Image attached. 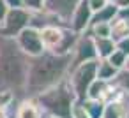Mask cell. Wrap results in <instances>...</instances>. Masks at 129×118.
Segmentation results:
<instances>
[{"label": "cell", "mask_w": 129, "mask_h": 118, "mask_svg": "<svg viewBox=\"0 0 129 118\" xmlns=\"http://www.w3.org/2000/svg\"><path fill=\"white\" fill-rule=\"evenodd\" d=\"M81 0H44V11H48L50 14L57 16L64 25L69 23V18L73 14V11L76 9V6Z\"/></svg>", "instance_id": "30bf717a"}, {"label": "cell", "mask_w": 129, "mask_h": 118, "mask_svg": "<svg viewBox=\"0 0 129 118\" xmlns=\"http://www.w3.org/2000/svg\"><path fill=\"white\" fill-rule=\"evenodd\" d=\"M30 56L11 37L0 35V92H9L16 100L25 99V85Z\"/></svg>", "instance_id": "7a4b0ae2"}, {"label": "cell", "mask_w": 129, "mask_h": 118, "mask_svg": "<svg viewBox=\"0 0 129 118\" xmlns=\"http://www.w3.org/2000/svg\"><path fill=\"white\" fill-rule=\"evenodd\" d=\"M125 111H127L125 99H124V97H120V99H113V100L104 102L103 118H124Z\"/></svg>", "instance_id": "7c38bea8"}, {"label": "cell", "mask_w": 129, "mask_h": 118, "mask_svg": "<svg viewBox=\"0 0 129 118\" xmlns=\"http://www.w3.org/2000/svg\"><path fill=\"white\" fill-rule=\"evenodd\" d=\"M14 118H43V113L34 99H23L16 104Z\"/></svg>", "instance_id": "8fae6325"}, {"label": "cell", "mask_w": 129, "mask_h": 118, "mask_svg": "<svg viewBox=\"0 0 129 118\" xmlns=\"http://www.w3.org/2000/svg\"><path fill=\"white\" fill-rule=\"evenodd\" d=\"M111 83L118 88V92H120L122 97L125 99V102H127V109H129V69H122V71H118Z\"/></svg>", "instance_id": "9a60e30c"}, {"label": "cell", "mask_w": 129, "mask_h": 118, "mask_svg": "<svg viewBox=\"0 0 129 118\" xmlns=\"http://www.w3.org/2000/svg\"><path fill=\"white\" fill-rule=\"evenodd\" d=\"M115 48H117L118 51H122L125 56H129V37H125V39L115 42Z\"/></svg>", "instance_id": "cb8c5ba5"}, {"label": "cell", "mask_w": 129, "mask_h": 118, "mask_svg": "<svg viewBox=\"0 0 129 118\" xmlns=\"http://www.w3.org/2000/svg\"><path fill=\"white\" fill-rule=\"evenodd\" d=\"M127 111H129V109H127Z\"/></svg>", "instance_id": "d6a6232c"}, {"label": "cell", "mask_w": 129, "mask_h": 118, "mask_svg": "<svg viewBox=\"0 0 129 118\" xmlns=\"http://www.w3.org/2000/svg\"><path fill=\"white\" fill-rule=\"evenodd\" d=\"M34 100L39 106L43 116L50 118H71V109L76 102L74 93L66 79L53 88L39 93L37 97H34Z\"/></svg>", "instance_id": "3957f363"}, {"label": "cell", "mask_w": 129, "mask_h": 118, "mask_svg": "<svg viewBox=\"0 0 129 118\" xmlns=\"http://www.w3.org/2000/svg\"><path fill=\"white\" fill-rule=\"evenodd\" d=\"M94 39H101V37H110V23H94L88 27L87 30Z\"/></svg>", "instance_id": "d6986e66"}, {"label": "cell", "mask_w": 129, "mask_h": 118, "mask_svg": "<svg viewBox=\"0 0 129 118\" xmlns=\"http://www.w3.org/2000/svg\"><path fill=\"white\" fill-rule=\"evenodd\" d=\"M124 118H129V111H125V114H124Z\"/></svg>", "instance_id": "f546056e"}, {"label": "cell", "mask_w": 129, "mask_h": 118, "mask_svg": "<svg viewBox=\"0 0 129 118\" xmlns=\"http://www.w3.org/2000/svg\"><path fill=\"white\" fill-rule=\"evenodd\" d=\"M106 2H111V4H113V2H115V0H106Z\"/></svg>", "instance_id": "4dcf8cb0"}, {"label": "cell", "mask_w": 129, "mask_h": 118, "mask_svg": "<svg viewBox=\"0 0 129 118\" xmlns=\"http://www.w3.org/2000/svg\"><path fill=\"white\" fill-rule=\"evenodd\" d=\"M90 20H92V11H90V7L87 6V0H81V2L76 6V9L73 11L67 27H69L74 34L80 35V34H83V32L88 30Z\"/></svg>", "instance_id": "9c48e42d"}, {"label": "cell", "mask_w": 129, "mask_h": 118, "mask_svg": "<svg viewBox=\"0 0 129 118\" xmlns=\"http://www.w3.org/2000/svg\"><path fill=\"white\" fill-rule=\"evenodd\" d=\"M95 65H97V60L85 62V64H80L76 67L69 69L66 81H67L69 88L73 90L76 102H81L87 99V90L92 85V81L95 79Z\"/></svg>", "instance_id": "5b68a950"}, {"label": "cell", "mask_w": 129, "mask_h": 118, "mask_svg": "<svg viewBox=\"0 0 129 118\" xmlns=\"http://www.w3.org/2000/svg\"><path fill=\"white\" fill-rule=\"evenodd\" d=\"M71 65L69 69L85 64V62H95L97 60V53H95V46H94V37L88 32H83L76 37V42L71 49Z\"/></svg>", "instance_id": "8992f818"}, {"label": "cell", "mask_w": 129, "mask_h": 118, "mask_svg": "<svg viewBox=\"0 0 129 118\" xmlns=\"http://www.w3.org/2000/svg\"><path fill=\"white\" fill-rule=\"evenodd\" d=\"M106 4H108L106 0H87V6L90 7L92 14H94V13H97L99 9H103V7H104Z\"/></svg>", "instance_id": "603a6c76"}, {"label": "cell", "mask_w": 129, "mask_h": 118, "mask_svg": "<svg viewBox=\"0 0 129 118\" xmlns=\"http://www.w3.org/2000/svg\"><path fill=\"white\" fill-rule=\"evenodd\" d=\"M7 11H9V7L4 4V0H0V25H2V21H4V18H6Z\"/></svg>", "instance_id": "484cf974"}, {"label": "cell", "mask_w": 129, "mask_h": 118, "mask_svg": "<svg viewBox=\"0 0 129 118\" xmlns=\"http://www.w3.org/2000/svg\"><path fill=\"white\" fill-rule=\"evenodd\" d=\"M14 41H16L18 48H20L27 56H30V58L39 56V55L44 51V48H43V44H41V39H39V30H36V28H32V27L23 28V30L14 37Z\"/></svg>", "instance_id": "ba28073f"}, {"label": "cell", "mask_w": 129, "mask_h": 118, "mask_svg": "<svg viewBox=\"0 0 129 118\" xmlns=\"http://www.w3.org/2000/svg\"><path fill=\"white\" fill-rule=\"evenodd\" d=\"M106 60H108V62H110L115 69H117V71H122V69L125 67V60H127V56H125L122 51H118V49L115 48V51H113V53H111Z\"/></svg>", "instance_id": "ffe728a7"}, {"label": "cell", "mask_w": 129, "mask_h": 118, "mask_svg": "<svg viewBox=\"0 0 129 118\" xmlns=\"http://www.w3.org/2000/svg\"><path fill=\"white\" fill-rule=\"evenodd\" d=\"M117 11H118L117 6L111 4V2H108L103 9H99L97 13L92 14L90 25H94V23H111V21L117 18Z\"/></svg>", "instance_id": "5bb4252c"}, {"label": "cell", "mask_w": 129, "mask_h": 118, "mask_svg": "<svg viewBox=\"0 0 129 118\" xmlns=\"http://www.w3.org/2000/svg\"><path fill=\"white\" fill-rule=\"evenodd\" d=\"M28 21H30V11H27L23 7L9 9L2 25H0V35L14 39L23 28L28 27Z\"/></svg>", "instance_id": "52a82bcc"}, {"label": "cell", "mask_w": 129, "mask_h": 118, "mask_svg": "<svg viewBox=\"0 0 129 118\" xmlns=\"http://www.w3.org/2000/svg\"><path fill=\"white\" fill-rule=\"evenodd\" d=\"M124 69H129V56H127V60H125V67Z\"/></svg>", "instance_id": "f1b7e54d"}, {"label": "cell", "mask_w": 129, "mask_h": 118, "mask_svg": "<svg viewBox=\"0 0 129 118\" xmlns=\"http://www.w3.org/2000/svg\"><path fill=\"white\" fill-rule=\"evenodd\" d=\"M94 46H95V53H97V60H106L113 51H115V42L110 37H101V39H94Z\"/></svg>", "instance_id": "2e32d148"}, {"label": "cell", "mask_w": 129, "mask_h": 118, "mask_svg": "<svg viewBox=\"0 0 129 118\" xmlns=\"http://www.w3.org/2000/svg\"><path fill=\"white\" fill-rule=\"evenodd\" d=\"M43 118H50V116H43Z\"/></svg>", "instance_id": "1f68e13d"}, {"label": "cell", "mask_w": 129, "mask_h": 118, "mask_svg": "<svg viewBox=\"0 0 129 118\" xmlns=\"http://www.w3.org/2000/svg\"><path fill=\"white\" fill-rule=\"evenodd\" d=\"M4 4H6L9 9H14V7H23V6H21V0H4Z\"/></svg>", "instance_id": "4316f807"}, {"label": "cell", "mask_w": 129, "mask_h": 118, "mask_svg": "<svg viewBox=\"0 0 129 118\" xmlns=\"http://www.w3.org/2000/svg\"><path fill=\"white\" fill-rule=\"evenodd\" d=\"M125 37H129V21L115 18L110 23V39L113 42H118V41H122Z\"/></svg>", "instance_id": "4fadbf2b"}, {"label": "cell", "mask_w": 129, "mask_h": 118, "mask_svg": "<svg viewBox=\"0 0 129 118\" xmlns=\"http://www.w3.org/2000/svg\"><path fill=\"white\" fill-rule=\"evenodd\" d=\"M81 107L85 109V113L88 114V118H103V111H104V102L103 100H95V99H85L80 102Z\"/></svg>", "instance_id": "ac0fdd59"}, {"label": "cell", "mask_w": 129, "mask_h": 118, "mask_svg": "<svg viewBox=\"0 0 129 118\" xmlns=\"http://www.w3.org/2000/svg\"><path fill=\"white\" fill-rule=\"evenodd\" d=\"M113 4L117 6V9H122V7H129V0H115Z\"/></svg>", "instance_id": "83f0119b"}, {"label": "cell", "mask_w": 129, "mask_h": 118, "mask_svg": "<svg viewBox=\"0 0 129 118\" xmlns=\"http://www.w3.org/2000/svg\"><path fill=\"white\" fill-rule=\"evenodd\" d=\"M21 6H23V9H27L30 13H36V11H43L44 0H21Z\"/></svg>", "instance_id": "44dd1931"}, {"label": "cell", "mask_w": 129, "mask_h": 118, "mask_svg": "<svg viewBox=\"0 0 129 118\" xmlns=\"http://www.w3.org/2000/svg\"><path fill=\"white\" fill-rule=\"evenodd\" d=\"M78 34H74L67 25H48L39 28V39L44 51L55 55H69Z\"/></svg>", "instance_id": "277c9868"}, {"label": "cell", "mask_w": 129, "mask_h": 118, "mask_svg": "<svg viewBox=\"0 0 129 118\" xmlns=\"http://www.w3.org/2000/svg\"><path fill=\"white\" fill-rule=\"evenodd\" d=\"M69 65L71 55H55L50 51H43L39 56L30 58L25 99H34L39 93L62 83L69 72Z\"/></svg>", "instance_id": "6da1fadb"}, {"label": "cell", "mask_w": 129, "mask_h": 118, "mask_svg": "<svg viewBox=\"0 0 129 118\" xmlns=\"http://www.w3.org/2000/svg\"><path fill=\"white\" fill-rule=\"evenodd\" d=\"M71 118H88V114L85 113V109L81 107L80 102H74V106L71 109Z\"/></svg>", "instance_id": "7402d4cb"}, {"label": "cell", "mask_w": 129, "mask_h": 118, "mask_svg": "<svg viewBox=\"0 0 129 118\" xmlns=\"http://www.w3.org/2000/svg\"><path fill=\"white\" fill-rule=\"evenodd\" d=\"M117 18H120V20H127V21H129V7H122V9H118V11H117Z\"/></svg>", "instance_id": "d4e9b609"}, {"label": "cell", "mask_w": 129, "mask_h": 118, "mask_svg": "<svg viewBox=\"0 0 129 118\" xmlns=\"http://www.w3.org/2000/svg\"><path fill=\"white\" fill-rule=\"evenodd\" d=\"M117 69L108 62V60H97L95 65V79L101 81H113V78L117 76Z\"/></svg>", "instance_id": "e0dca14e"}]
</instances>
